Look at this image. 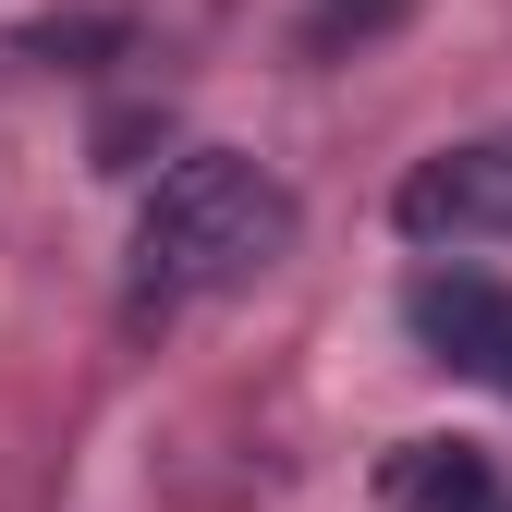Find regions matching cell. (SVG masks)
Wrapping results in <instances>:
<instances>
[{
  "label": "cell",
  "mask_w": 512,
  "mask_h": 512,
  "mask_svg": "<svg viewBox=\"0 0 512 512\" xmlns=\"http://www.w3.org/2000/svg\"><path fill=\"white\" fill-rule=\"evenodd\" d=\"M305 232L293 208V183L269 159H244V147H196V159H171L147 183V208H135V305L171 317V305H208V293H244L256 269H281Z\"/></svg>",
  "instance_id": "obj_1"
},
{
  "label": "cell",
  "mask_w": 512,
  "mask_h": 512,
  "mask_svg": "<svg viewBox=\"0 0 512 512\" xmlns=\"http://www.w3.org/2000/svg\"><path fill=\"white\" fill-rule=\"evenodd\" d=\"M391 220H403V244H512V122L415 159Z\"/></svg>",
  "instance_id": "obj_2"
},
{
  "label": "cell",
  "mask_w": 512,
  "mask_h": 512,
  "mask_svg": "<svg viewBox=\"0 0 512 512\" xmlns=\"http://www.w3.org/2000/svg\"><path fill=\"white\" fill-rule=\"evenodd\" d=\"M403 330L452 366V378L512 391V293H500L488 269H415V281H403Z\"/></svg>",
  "instance_id": "obj_3"
},
{
  "label": "cell",
  "mask_w": 512,
  "mask_h": 512,
  "mask_svg": "<svg viewBox=\"0 0 512 512\" xmlns=\"http://www.w3.org/2000/svg\"><path fill=\"white\" fill-rule=\"evenodd\" d=\"M378 500L391 512H500V476H488L476 439H403L378 464Z\"/></svg>",
  "instance_id": "obj_4"
},
{
  "label": "cell",
  "mask_w": 512,
  "mask_h": 512,
  "mask_svg": "<svg viewBox=\"0 0 512 512\" xmlns=\"http://www.w3.org/2000/svg\"><path fill=\"white\" fill-rule=\"evenodd\" d=\"M378 25H403V0H317V49L330 37H378Z\"/></svg>",
  "instance_id": "obj_5"
}]
</instances>
